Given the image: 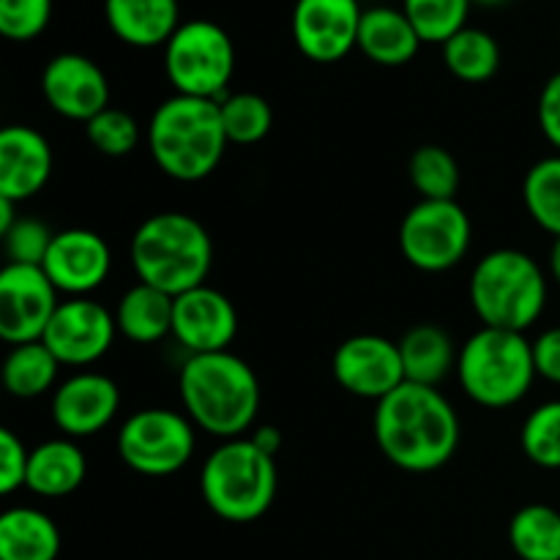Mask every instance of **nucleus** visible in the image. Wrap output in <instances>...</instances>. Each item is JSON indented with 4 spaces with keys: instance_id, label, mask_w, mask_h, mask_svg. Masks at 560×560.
<instances>
[{
    "instance_id": "f257e3e1",
    "label": "nucleus",
    "mask_w": 560,
    "mask_h": 560,
    "mask_svg": "<svg viewBox=\"0 0 560 560\" xmlns=\"http://www.w3.org/2000/svg\"><path fill=\"white\" fill-rule=\"evenodd\" d=\"M377 448L408 474H432L459 448V419L435 386L405 381L397 392L375 402L372 416Z\"/></svg>"
},
{
    "instance_id": "f03ea898",
    "label": "nucleus",
    "mask_w": 560,
    "mask_h": 560,
    "mask_svg": "<svg viewBox=\"0 0 560 560\" xmlns=\"http://www.w3.org/2000/svg\"><path fill=\"white\" fill-rule=\"evenodd\" d=\"M180 402L197 430L222 441L241 438L260 413V381L241 355H189L178 375Z\"/></svg>"
},
{
    "instance_id": "7ed1b4c3",
    "label": "nucleus",
    "mask_w": 560,
    "mask_h": 560,
    "mask_svg": "<svg viewBox=\"0 0 560 560\" xmlns=\"http://www.w3.org/2000/svg\"><path fill=\"white\" fill-rule=\"evenodd\" d=\"M219 102L195 96H170L148 124V148L167 178L197 184L217 173L228 151Z\"/></svg>"
},
{
    "instance_id": "20e7f679",
    "label": "nucleus",
    "mask_w": 560,
    "mask_h": 560,
    "mask_svg": "<svg viewBox=\"0 0 560 560\" xmlns=\"http://www.w3.org/2000/svg\"><path fill=\"white\" fill-rule=\"evenodd\" d=\"M211 260V235L189 213H153L131 238V266L137 279L173 299L206 284Z\"/></svg>"
},
{
    "instance_id": "39448f33",
    "label": "nucleus",
    "mask_w": 560,
    "mask_h": 560,
    "mask_svg": "<svg viewBox=\"0 0 560 560\" xmlns=\"http://www.w3.org/2000/svg\"><path fill=\"white\" fill-rule=\"evenodd\" d=\"M200 492L224 523H255L277 498V457L252 438L222 441L202 463Z\"/></svg>"
},
{
    "instance_id": "423d86ee",
    "label": "nucleus",
    "mask_w": 560,
    "mask_h": 560,
    "mask_svg": "<svg viewBox=\"0 0 560 560\" xmlns=\"http://www.w3.org/2000/svg\"><path fill=\"white\" fill-rule=\"evenodd\" d=\"M468 295L481 326L525 334L545 312L547 277L525 252L495 249L476 262Z\"/></svg>"
},
{
    "instance_id": "0eeeda50",
    "label": "nucleus",
    "mask_w": 560,
    "mask_h": 560,
    "mask_svg": "<svg viewBox=\"0 0 560 560\" xmlns=\"http://www.w3.org/2000/svg\"><path fill=\"white\" fill-rule=\"evenodd\" d=\"M457 377L465 397L481 408H512L530 392L536 375L534 342L520 331L481 326L459 348Z\"/></svg>"
},
{
    "instance_id": "6e6552de",
    "label": "nucleus",
    "mask_w": 560,
    "mask_h": 560,
    "mask_svg": "<svg viewBox=\"0 0 560 560\" xmlns=\"http://www.w3.org/2000/svg\"><path fill=\"white\" fill-rule=\"evenodd\" d=\"M235 71V47L222 25L211 20L180 22L164 44V74L180 96L224 98Z\"/></svg>"
},
{
    "instance_id": "1a4fd4ad",
    "label": "nucleus",
    "mask_w": 560,
    "mask_h": 560,
    "mask_svg": "<svg viewBox=\"0 0 560 560\" xmlns=\"http://www.w3.org/2000/svg\"><path fill=\"white\" fill-rule=\"evenodd\" d=\"M195 424L170 408H145L124 421L118 432V457L142 476H173L195 457Z\"/></svg>"
},
{
    "instance_id": "9d476101",
    "label": "nucleus",
    "mask_w": 560,
    "mask_h": 560,
    "mask_svg": "<svg viewBox=\"0 0 560 560\" xmlns=\"http://www.w3.org/2000/svg\"><path fill=\"white\" fill-rule=\"evenodd\" d=\"M474 238L470 217L457 200H419L399 224V249L424 273L452 271L465 260Z\"/></svg>"
},
{
    "instance_id": "9b49d317",
    "label": "nucleus",
    "mask_w": 560,
    "mask_h": 560,
    "mask_svg": "<svg viewBox=\"0 0 560 560\" xmlns=\"http://www.w3.org/2000/svg\"><path fill=\"white\" fill-rule=\"evenodd\" d=\"M58 290L42 266L5 262L0 271V339L14 345L44 339L58 312Z\"/></svg>"
},
{
    "instance_id": "f8f14e48",
    "label": "nucleus",
    "mask_w": 560,
    "mask_h": 560,
    "mask_svg": "<svg viewBox=\"0 0 560 560\" xmlns=\"http://www.w3.org/2000/svg\"><path fill=\"white\" fill-rule=\"evenodd\" d=\"M118 334L115 312L93 299L60 301L42 342L52 350L60 366H91L109 353Z\"/></svg>"
},
{
    "instance_id": "ddd939ff",
    "label": "nucleus",
    "mask_w": 560,
    "mask_h": 560,
    "mask_svg": "<svg viewBox=\"0 0 560 560\" xmlns=\"http://www.w3.org/2000/svg\"><path fill=\"white\" fill-rule=\"evenodd\" d=\"M334 381L348 394L381 402L405 383L399 345L377 334H355L345 339L331 359Z\"/></svg>"
},
{
    "instance_id": "4468645a",
    "label": "nucleus",
    "mask_w": 560,
    "mask_h": 560,
    "mask_svg": "<svg viewBox=\"0 0 560 560\" xmlns=\"http://www.w3.org/2000/svg\"><path fill=\"white\" fill-rule=\"evenodd\" d=\"M361 16L359 0H295L290 22L295 47L315 63H337L359 49Z\"/></svg>"
},
{
    "instance_id": "2eb2a0df",
    "label": "nucleus",
    "mask_w": 560,
    "mask_h": 560,
    "mask_svg": "<svg viewBox=\"0 0 560 560\" xmlns=\"http://www.w3.org/2000/svg\"><path fill=\"white\" fill-rule=\"evenodd\" d=\"M42 96L60 118L88 124L109 107V82L88 55L60 52L44 66Z\"/></svg>"
},
{
    "instance_id": "dca6fc26",
    "label": "nucleus",
    "mask_w": 560,
    "mask_h": 560,
    "mask_svg": "<svg viewBox=\"0 0 560 560\" xmlns=\"http://www.w3.org/2000/svg\"><path fill=\"white\" fill-rule=\"evenodd\" d=\"M42 268L58 293L85 299L107 282L113 271V252L107 241L93 230H60L49 244Z\"/></svg>"
},
{
    "instance_id": "f3484780",
    "label": "nucleus",
    "mask_w": 560,
    "mask_h": 560,
    "mask_svg": "<svg viewBox=\"0 0 560 560\" xmlns=\"http://www.w3.org/2000/svg\"><path fill=\"white\" fill-rule=\"evenodd\" d=\"M238 334V312L217 288L189 290L175 295L173 337L189 355L222 353Z\"/></svg>"
},
{
    "instance_id": "a211bd4d",
    "label": "nucleus",
    "mask_w": 560,
    "mask_h": 560,
    "mask_svg": "<svg viewBox=\"0 0 560 560\" xmlns=\"http://www.w3.org/2000/svg\"><path fill=\"white\" fill-rule=\"evenodd\" d=\"M120 408V392L102 372H77L52 394V421L63 438H91L109 427Z\"/></svg>"
},
{
    "instance_id": "6ab92c4d",
    "label": "nucleus",
    "mask_w": 560,
    "mask_h": 560,
    "mask_svg": "<svg viewBox=\"0 0 560 560\" xmlns=\"http://www.w3.org/2000/svg\"><path fill=\"white\" fill-rule=\"evenodd\" d=\"M52 178V148L31 126H5L0 131V197L16 206L36 197Z\"/></svg>"
},
{
    "instance_id": "aec40b11",
    "label": "nucleus",
    "mask_w": 560,
    "mask_h": 560,
    "mask_svg": "<svg viewBox=\"0 0 560 560\" xmlns=\"http://www.w3.org/2000/svg\"><path fill=\"white\" fill-rule=\"evenodd\" d=\"M109 31L129 47H164L180 27L178 0H104Z\"/></svg>"
},
{
    "instance_id": "412c9836",
    "label": "nucleus",
    "mask_w": 560,
    "mask_h": 560,
    "mask_svg": "<svg viewBox=\"0 0 560 560\" xmlns=\"http://www.w3.org/2000/svg\"><path fill=\"white\" fill-rule=\"evenodd\" d=\"M421 44L424 42H421L402 9L375 5V9H366L364 16H361L359 49L372 63L397 69V66L410 63L419 55Z\"/></svg>"
},
{
    "instance_id": "4be33fe9",
    "label": "nucleus",
    "mask_w": 560,
    "mask_h": 560,
    "mask_svg": "<svg viewBox=\"0 0 560 560\" xmlns=\"http://www.w3.org/2000/svg\"><path fill=\"white\" fill-rule=\"evenodd\" d=\"M88 459L71 438H52L31 448L25 487L33 495L66 498L85 481Z\"/></svg>"
},
{
    "instance_id": "5701e85b",
    "label": "nucleus",
    "mask_w": 560,
    "mask_h": 560,
    "mask_svg": "<svg viewBox=\"0 0 560 560\" xmlns=\"http://www.w3.org/2000/svg\"><path fill=\"white\" fill-rule=\"evenodd\" d=\"M60 530L49 514L33 506H14L0 514V560H55Z\"/></svg>"
},
{
    "instance_id": "b1692460",
    "label": "nucleus",
    "mask_w": 560,
    "mask_h": 560,
    "mask_svg": "<svg viewBox=\"0 0 560 560\" xmlns=\"http://www.w3.org/2000/svg\"><path fill=\"white\" fill-rule=\"evenodd\" d=\"M173 295L151 288V284L137 282L135 288L120 295L115 306V323L118 334H124L129 342L153 345L173 334Z\"/></svg>"
},
{
    "instance_id": "393cba45",
    "label": "nucleus",
    "mask_w": 560,
    "mask_h": 560,
    "mask_svg": "<svg viewBox=\"0 0 560 560\" xmlns=\"http://www.w3.org/2000/svg\"><path fill=\"white\" fill-rule=\"evenodd\" d=\"M399 355H402L405 381L421 383V386H435L448 377V372L457 370V350L452 337L441 326L421 323L413 326L399 339Z\"/></svg>"
},
{
    "instance_id": "a878e982",
    "label": "nucleus",
    "mask_w": 560,
    "mask_h": 560,
    "mask_svg": "<svg viewBox=\"0 0 560 560\" xmlns=\"http://www.w3.org/2000/svg\"><path fill=\"white\" fill-rule=\"evenodd\" d=\"M60 361L52 350L38 339V342L14 345L3 361V386L16 399H36L52 392L58 381Z\"/></svg>"
},
{
    "instance_id": "bb28decb",
    "label": "nucleus",
    "mask_w": 560,
    "mask_h": 560,
    "mask_svg": "<svg viewBox=\"0 0 560 560\" xmlns=\"http://www.w3.org/2000/svg\"><path fill=\"white\" fill-rule=\"evenodd\" d=\"M509 541L520 560H560V512L545 503L523 506L509 523Z\"/></svg>"
},
{
    "instance_id": "cd10ccee",
    "label": "nucleus",
    "mask_w": 560,
    "mask_h": 560,
    "mask_svg": "<svg viewBox=\"0 0 560 560\" xmlns=\"http://www.w3.org/2000/svg\"><path fill=\"white\" fill-rule=\"evenodd\" d=\"M443 63L457 80L487 82L501 69V47L481 27H463L443 44Z\"/></svg>"
},
{
    "instance_id": "c85d7f7f",
    "label": "nucleus",
    "mask_w": 560,
    "mask_h": 560,
    "mask_svg": "<svg viewBox=\"0 0 560 560\" xmlns=\"http://www.w3.org/2000/svg\"><path fill=\"white\" fill-rule=\"evenodd\" d=\"M408 178L421 200H457L463 184L459 162L443 145L416 148L408 162Z\"/></svg>"
},
{
    "instance_id": "c756f323",
    "label": "nucleus",
    "mask_w": 560,
    "mask_h": 560,
    "mask_svg": "<svg viewBox=\"0 0 560 560\" xmlns=\"http://www.w3.org/2000/svg\"><path fill=\"white\" fill-rule=\"evenodd\" d=\"M523 202L528 217L552 238H560V153L539 159L525 173Z\"/></svg>"
},
{
    "instance_id": "7c9ffc66",
    "label": "nucleus",
    "mask_w": 560,
    "mask_h": 560,
    "mask_svg": "<svg viewBox=\"0 0 560 560\" xmlns=\"http://www.w3.org/2000/svg\"><path fill=\"white\" fill-rule=\"evenodd\" d=\"M219 113H222L228 142L233 145H255V142L266 140L273 126L271 104L249 91L219 98Z\"/></svg>"
},
{
    "instance_id": "2f4dec72",
    "label": "nucleus",
    "mask_w": 560,
    "mask_h": 560,
    "mask_svg": "<svg viewBox=\"0 0 560 560\" xmlns=\"http://www.w3.org/2000/svg\"><path fill=\"white\" fill-rule=\"evenodd\" d=\"M474 0H402V11L424 44H446L468 27Z\"/></svg>"
},
{
    "instance_id": "473e14b6",
    "label": "nucleus",
    "mask_w": 560,
    "mask_h": 560,
    "mask_svg": "<svg viewBox=\"0 0 560 560\" xmlns=\"http://www.w3.org/2000/svg\"><path fill=\"white\" fill-rule=\"evenodd\" d=\"M520 443L530 463L545 470H560V399L530 410Z\"/></svg>"
},
{
    "instance_id": "72a5a7b5",
    "label": "nucleus",
    "mask_w": 560,
    "mask_h": 560,
    "mask_svg": "<svg viewBox=\"0 0 560 560\" xmlns=\"http://www.w3.org/2000/svg\"><path fill=\"white\" fill-rule=\"evenodd\" d=\"M85 135L102 156L120 159L129 156L137 148V142H140V124L126 109L107 107L96 118L88 120Z\"/></svg>"
},
{
    "instance_id": "f704fd0d",
    "label": "nucleus",
    "mask_w": 560,
    "mask_h": 560,
    "mask_svg": "<svg viewBox=\"0 0 560 560\" xmlns=\"http://www.w3.org/2000/svg\"><path fill=\"white\" fill-rule=\"evenodd\" d=\"M52 20V0H0V33L9 42H33Z\"/></svg>"
},
{
    "instance_id": "c9c22d12",
    "label": "nucleus",
    "mask_w": 560,
    "mask_h": 560,
    "mask_svg": "<svg viewBox=\"0 0 560 560\" xmlns=\"http://www.w3.org/2000/svg\"><path fill=\"white\" fill-rule=\"evenodd\" d=\"M55 233L44 222L31 217H20L9 233H3V246L9 262L16 266H42L47 257Z\"/></svg>"
},
{
    "instance_id": "e433bc0d",
    "label": "nucleus",
    "mask_w": 560,
    "mask_h": 560,
    "mask_svg": "<svg viewBox=\"0 0 560 560\" xmlns=\"http://www.w3.org/2000/svg\"><path fill=\"white\" fill-rule=\"evenodd\" d=\"M27 463H31V448L22 443V438L11 430H0V492L3 495L25 487Z\"/></svg>"
},
{
    "instance_id": "4c0bfd02",
    "label": "nucleus",
    "mask_w": 560,
    "mask_h": 560,
    "mask_svg": "<svg viewBox=\"0 0 560 560\" xmlns=\"http://www.w3.org/2000/svg\"><path fill=\"white\" fill-rule=\"evenodd\" d=\"M536 118H539V129L545 140L560 153V71H556L541 88Z\"/></svg>"
},
{
    "instance_id": "58836bf2",
    "label": "nucleus",
    "mask_w": 560,
    "mask_h": 560,
    "mask_svg": "<svg viewBox=\"0 0 560 560\" xmlns=\"http://www.w3.org/2000/svg\"><path fill=\"white\" fill-rule=\"evenodd\" d=\"M536 375L560 386V326L547 328L534 342Z\"/></svg>"
},
{
    "instance_id": "ea45409f",
    "label": "nucleus",
    "mask_w": 560,
    "mask_h": 560,
    "mask_svg": "<svg viewBox=\"0 0 560 560\" xmlns=\"http://www.w3.org/2000/svg\"><path fill=\"white\" fill-rule=\"evenodd\" d=\"M252 441H255L257 446L262 448V452L271 454V457H277L279 448H282V435H279L277 427H271V424H266V427H260V430H255Z\"/></svg>"
},
{
    "instance_id": "a19ab883",
    "label": "nucleus",
    "mask_w": 560,
    "mask_h": 560,
    "mask_svg": "<svg viewBox=\"0 0 560 560\" xmlns=\"http://www.w3.org/2000/svg\"><path fill=\"white\" fill-rule=\"evenodd\" d=\"M16 219H20V217H16V202L0 197V235L9 233V230L14 228Z\"/></svg>"
},
{
    "instance_id": "79ce46f5",
    "label": "nucleus",
    "mask_w": 560,
    "mask_h": 560,
    "mask_svg": "<svg viewBox=\"0 0 560 560\" xmlns=\"http://www.w3.org/2000/svg\"><path fill=\"white\" fill-rule=\"evenodd\" d=\"M547 266H550V273L552 279L560 284V238L552 241L550 246V260H547Z\"/></svg>"
},
{
    "instance_id": "37998d69",
    "label": "nucleus",
    "mask_w": 560,
    "mask_h": 560,
    "mask_svg": "<svg viewBox=\"0 0 560 560\" xmlns=\"http://www.w3.org/2000/svg\"><path fill=\"white\" fill-rule=\"evenodd\" d=\"M474 3H481V5H503V3H509V0H474Z\"/></svg>"
}]
</instances>
